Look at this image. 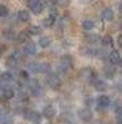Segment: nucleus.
<instances>
[{"instance_id":"obj_1","label":"nucleus","mask_w":122,"mask_h":124,"mask_svg":"<svg viewBox=\"0 0 122 124\" xmlns=\"http://www.w3.org/2000/svg\"><path fill=\"white\" fill-rule=\"evenodd\" d=\"M27 6L31 9V12L35 14V15L40 14L44 9V4H43L42 0H27Z\"/></svg>"},{"instance_id":"obj_2","label":"nucleus","mask_w":122,"mask_h":124,"mask_svg":"<svg viewBox=\"0 0 122 124\" xmlns=\"http://www.w3.org/2000/svg\"><path fill=\"white\" fill-rule=\"evenodd\" d=\"M46 81H47V84L50 85V88H52V89H56V88L61 86V78L55 73H50L48 71V76L46 77Z\"/></svg>"},{"instance_id":"obj_3","label":"nucleus","mask_w":122,"mask_h":124,"mask_svg":"<svg viewBox=\"0 0 122 124\" xmlns=\"http://www.w3.org/2000/svg\"><path fill=\"white\" fill-rule=\"evenodd\" d=\"M94 77H95V74H94V70H93V69H90V68L81 69L79 78H82V80H85V81H91Z\"/></svg>"},{"instance_id":"obj_4","label":"nucleus","mask_w":122,"mask_h":124,"mask_svg":"<svg viewBox=\"0 0 122 124\" xmlns=\"http://www.w3.org/2000/svg\"><path fill=\"white\" fill-rule=\"evenodd\" d=\"M109 105H110V99L107 96H99L97 99L98 111H103V109H106Z\"/></svg>"},{"instance_id":"obj_5","label":"nucleus","mask_w":122,"mask_h":124,"mask_svg":"<svg viewBox=\"0 0 122 124\" xmlns=\"http://www.w3.org/2000/svg\"><path fill=\"white\" fill-rule=\"evenodd\" d=\"M26 119L27 120H30L31 123H34V124H38L40 121V113L36 111H27L26 112Z\"/></svg>"},{"instance_id":"obj_6","label":"nucleus","mask_w":122,"mask_h":124,"mask_svg":"<svg viewBox=\"0 0 122 124\" xmlns=\"http://www.w3.org/2000/svg\"><path fill=\"white\" fill-rule=\"evenodd\" d=\"M78 116H79V119L82 121H88V120H91V117H93V112L88 108H82L78 112Z\"/></svg>"},{"instance_id":"obj_7","label":"nucleus","mask_w":122,"mask_h":124,"mask_svg":"<svg viewBox=\"0 0 122 124\" xmlns=\"http://www.w3.org/2000/svg\"><path fill=\"white\" fill-rule=\"evenodd\" d=\"M23 51H24L26 55H35V54H36V46H35V43H32V42H27V43L24 45Z\"/></svg>"},{"instance_id":"obj_8","label":"nucleus","mask_w":122,"mask_h":124,"mask_svg":"<svg viewBox=\"0 0 122 124\" xmlns=\"http://www.w3.org/2000/svg\"><path fill=\"white\" fill-rule=\"evenodd\" d=\"M107 59H109V62L111 65H117L119 62V59H121V57H119V53L117 50H113V51H110L107 54Z\"/></svg>"},{"instance_id":"obj_9","label":"nucleus","mask_w":122,"mask_h":124,"mask_svg":"<svg viewBox=\"0 0 122 124\" xmlns=\"http://www.w3.org/2000/svg\"><path fill=\"white\" fill-rule=\"evenodd\" d=\"M73 57L71 55H68V54H64V55H62V58H61V65L62 66H64V68H67V69H70L71 66H73Z\"/></svg>"},{"instance_id":"obj_10","label":"nucleus","mask_w":122,"mask_h":124,"mask_svg":"<svg viewBox=\"0 0 122 124\" xmlns=\"http://www.w3.org/2000/svg\"><path fill=\"white\" fill-rule=\"evenodd\" d=\"M101 16H102V19H103V20H106V22H111V20L114 19L113 9H111V8H105L103 11H102Z\"/></svg>"},{"instance_id":"obj_11","label":"nucleus","mask_w":122,"mask_h":124,"mask_svg":"<svg viewBox=\"0 0 122 124\" xmlns=\"http://www.w3.org/2000/svg\"><path fill=\"white\" fill-rule=\"evenodd\" d=\"M55 115H56V109H55L52 105H48V107H46V108L43 109V116H44L46 119H52Z\"/></svg>"},{"instance_id":"obj_12","label":"nucleus","mask_w":122,"mask_h":124,"mask_svg":"<svg viewBox=\"0 0 122 124\" xmlns=\"http://www.w3.org/2000/svg\"><path fill=\"white\" fill-rule=\"evenodd\" d=\"M51 70V66L47 62H38V68H36V73H48Z\"/></svg>"},{"instance_id":"obj_13","label":"nucleus","mask_w":122,"mask_h":124,"mask_svg":"<svg viewBox=\"0 0 122 124\" xmlns=\"http://www.w3.org/2000/svg\"><path fill=\"white\" fill-rule=\"evenodd\" d=\"M103 73L107 78H113L114 74H115V68H114V65H111V63H110V65H106L103 68Z\"/></svg>"},{"instance_id":"obj_14","label":"nucleus","mask_w":122,"mask_h":124,"mask_svg":"<svg viewBox=\"0 0 122 124\" xmlns=\"http://www.w3.org/2000/svg\"><path fill=\"white\" fill-rule=\"evenodd\" d=\"M94 88L98 92H105V90L107 89V85H106V82L102 81V80H95L94 81Z\"/></svg>"},{"instance_id":"obj_15","label":"nucleus","mask_w":122,"mask_h":124,"mask_svg":"<svg viewBox=\"0 0 122 124\" xmlns=\"http://www.w3.org/2000/svg\"><path fill=\"white\" fill-rule=\"evenodd\" d=\"M1 81L6 82L7 85L11 84V82L14 81V74L11 73V71H4V73H1Z\"/></svg>"},{"instance_id":"obj_16","label":"nucleus","mask_w":122,"mask_h":124,"mask_svg":"<svg viewBox=\"0 0 122 124\" xmlns=\"http://www.w3.org/2000/svg\"><path fill=\"white\" fill-rule=\"evenodd\" d=\"M55 22H56V18L50 14L48 16H46V18L43 19V26H44V27H51V26H54Z\"/></svg>"},{"instance_id":"obj_17","label":"nucleus","mask_w":122,"mask_h":124,"mask_svg":"<svg viewBox=\"0 0 122 124\" xmlns=\"http://www.w3.org/2000/svg\"><path fill=\"white\" fill-rule=\"evenodd\" d=\"M18 18L20 22H28L30 20V12H28L27 9H21V11H19Z\"/></svg>"},{"instance_id":"obj_18","label":"nucleus","mask_w":122,"mask_h":124,"mask_svg":"<svg viewBox=\"0 0 122 124\" xmlns=\"http://www.w3.org/2000/svg\"><path fill=\"white\" fill-rule=\"evenodd\" d=\"M3 37L6 38L7 40H15L18 35H16V32H15V31H12V30H4Z\"/></svg>"},{"instance_id":"obj_19","label":"nucleus","mask_w":122,"mask_h":124,"mask_svg":"<svg viewBox=\"0 0 122 124\" xmlns=\"http://www.w3.org/2000/svg\"><path fill=\"white\" fill-rule=\"evenodd\" d=\"M81 51H82V54L85 57H93V55H95V49H93V47H90V46L82 47V49H81Z\"/></svg>"},{"instance_id":"obj_20","label":"nucleus","mask_w":122,"mask_h":124,"mask_svg":"<svg viewBox=\"0 0 122 124\" xmlns=\"http://www.w3.org/2000/svg\"><path fill=\"white\" fill-rule=\"evenodd\" d=\"M94 26H95V23L93 22V20H90V19H86V20H83V23H82L83 30H86V31H91L93 28H94Z\"/></svg>"},{"instance_id":"obj_21","label":"nucleus","mask_w":122,"mask_h":124,"mask_svg":"<svg viewBox=\"0 0 122 124\" xmlns=\"http://www.w3.org/2000/svg\"><path fill=\"white\" fill-rule=\"evenodd\" d=\"M3 97L7 100H11L15 97V92H14V89H11V88H6V89L3 90Z\"/></svg>"},{"instance_id":"obj_22","label":"nucleus","mask_w":122,"mask_h":124,"mask_svg":"<svg viewBox=\"0 0 122 124\" xmlns=\"http://www.w3.org/2000/svg\"><path fill=\"white\" fill-rule=\"evenodd\" d=\"M50 45H51V38L50 37H40V39H39L40 47H48Z\"/></svg>"},{"instance_id":"obj_23","label":"nucleus","mask_w":122,"mask_h":124,"mask_svg":"<svg viewBox=\"0 0 122 124\" xmlns=\"http://www.w3.org/2000/svg\"><path fill=\"white\" fill-rule=\"evenodd\" d=\"M86 40H87L88 43H97V42L101 40V38H99V35H97V34H87L86 35Z\"/></svg>"},{"instance_id":"obj_24","label":"nucleus","mask_w":122,"mask_h":124,"mask_svg":"<svg viewBox=\"0 0 122 124\" xmlns=\"http://www.w3.org/2000/svg\"><path fill=\"white\" fill-rule=\"evenodd\" d=\"M111 108H113V112L115 113V115H119V113L122 112V102L117 100V101L113 102V107H111Z\"/></svg>"},{"instance_id":"obj_25","label":"nucleus","mask_w":122,"mask_h":124,"mask_svg":"<svg viewBox=\"0 0 122 124\" xmlns=\"http://www.w3.org/2000/svg\"><path fill=\"white\" fill-rule=\"evenodd\" d=\"M101 42H102V45H103L105 47L113 46V38L110 37V35H105V37L101 39Z\"/></svg>"},{"instance_id":"obj_26","label":"nucleus","mask_w":122,"mask_h":124,"mask_svg":"<svg viewBox=\"0 0 122 124\" xmlns=\"http://www.w3.org/2000/svg\"><path fill=\"white\" fill-rule=\"evenodd\" d=\"M28 37H30V34H28L27 31H23V32L18 34L16 39H18L19 42H28Z\"/></svg>"},{"instance_id":"obj_27","label":"nucleus","mask_w":122,"mask_h":124,"mask_svg":"<svg viewBox=\"0 0 122 124\" xmlns=\"http://www.w3.org/2000/svg\"><path fill=\"white\" fill-rule=\"evenodd\" d=\"M30 90H31V93H32L35 97H40L43 94V89H42V86H40V85H38V86L32 88V89H30Z\"/></svg>"},{"instance_id":"obj_28","label":"nucleus","mask_w":122,"mask_h":124,"mask_svg":"<svg viewBox=\"0 0 122 124\" xmlns=\"http://www.w3.org/2000/svg\"><path fill=\"white\" fill-rule=\"evenodd\" d=\"M27 32L30 35H38V34H40V27H38V26H31L27 30Z\"/></svg>"},{"instance_id":"obj_29","label":"nucleus","mask_w":122,"mask_h":124,"mask_svg":"<svg viewBox=\"0 0 122 124\" xmlns=\"http://www.w3.org/2000/svg\"><path fill=\"white\" fill-rule=\"evenodd\" d=\"M8 15V8L4 4H0V18H6Z\"/></svg>"},{"instance_id":"obj_30","label":"nucleus","mask_w":122,"mask_h":124,"mask_svg":"<svg viewBox=\"0 0 122 124\" xmlns=\"http://www.w3.org/2000/svg\"><path fill=\"white\" fill-rule=\"evenodd\" d=\"M7 65L9 66V68H16V65H18V61H16L15 58H12V57L9 55L8 59H7Z\"/></svg>"},{"instance_id":"obj_31","label":"nucleus","mask_w":122,"mask_h":124,"mask_svg":"<svg viewBox=\"0 0 122 124\" xmlns=\"http://www.w3.org/2000/svg\"><path fill=\"white\" fill-rule=\"evenodd\" d=\"M54 3L59 7H67L68 3H70V0H55Z\"/></svg>"},{"instance_id":"obj_32","label":"nucleus","mask_w":122,"mask_h":124,"mask_svg":"<svg viewBox=\"0 0 122 124\" xmlns=\"http://www.w3.org/2000/svg\"><path fill=\"white\" fill-rule=\"evenodd\" d=\"M95 55H97L98 58H105V57H106V51H105L103 49H98V50H95Z\"/></svg>"},{"instance_id":"obj_33","label":"nucleus","mask_w":122,"mask_h":124,"mask_svg":"<svg viewBox=\"0 0 122 124\" xmlns=\"http://www.w3.org/2000/svg\"><path fill=\"white\" fill-rule=\"evenodd\" d=\"M11 57L12 58H15L16 61H20V58H21V53H20V50H15V51H12V54H11Z\"/></svg>"},{"instance_id":"obj_34","label":"nucleus","mask_w":122,"mask_h":124,"mask_svg":"<svg viewBox=\"0 0 122 124\" xmlns=\"http://www.w3.org/2000/svg\"><path fill=\"white\" fill-rule=\"evenodd\" d=\"M19 76H20L21 80H24V81H28L30 80V77H28V73L27 70H20V73H19Z\"/></svg>"},{"instance_id":"obj_35","label":"nucleus","mask_w":122,"mask_h":124,"mask_svg":"<svg viewBox=\"0 0 122 124\" xmlns=\"http://www.w3.org/2000/svg\"><path fill=\"white\" fill-rule=\"evenodd\" d=\"M70 120H71L70 113H64V115H62V117H61V121H70Z\"/></svg>"},{"instance_id":"obj_36","label":"nucleus","mask_w":122,"mask_h":124,"mask_svg":"<svg viewBox=\"0 0 122 124\" xmlns=\"http://www.w3.org/2000/svg\"><path fill=\"white\" fill-rule=\"evenodd\" d=\"M1 124H14V123H12V120H9V119L7 117V119H4V120L1 121Z\"/></svg>"},{"instance_id":"obj_37","label":"nucleus","mask_w":122,"mask_h":124,"mask_svg":"<svg viewBox=\"0 0 122 124\" xmlns=\"http://www.w3.org/2000/svg\"><path fill=\"white\" fill-rule=\"evenodd\" d=\"M91 104H93V99H90V97H88V99H86V105L90 107Z\"/></svg>"},{"instance_id":"obj_38","label":"nucleus","mask_w":122,"mask_h":124,"mask_svg":"<svg viewBox=\"0 0 122 124\" xmlns=\"http://www.w3.org/2000/svg\"><path fill=\"white\" fill-rule=\"evenodd\" d=\"M118 46H119V47H122V34L118 37Z\"/></svg>"},{"instance_id":"obj_39","label":"nucleus","mask_w":122,"mask_h":124,"mask_svg":"<svg viewBox=\"0 0 122 124\" xmlns=\"http://www.w3.org/2000/svg\"><path fill=\"white\" fill-rule=\"evenodd\" d=\"M119 11H121V12H122V3L119 4Z\"/></svg>"},{"instance_id":"obj_40","label":"nucleus","mask_w":122,"mask_h":124,"mask_svg":"<svg viewBox=\"0 0 122 124\" xmlns=\"http://www.w3.org/2000/svg\"><path fill=\"white\" fill-rule=\"evenodd\" d=\"M118 63H119V65H121V68H122V58L119 59V62H118Z\"/></svg>"},{"instance_id":"obj_41","label":"nucleus","mask_w":122,"mask_h":124,"mask_svg":"<svg viewBox=\"0 0 122 124\" xmlns=\"http://www.w3.org/2000/svg\"><path fill=\"white\" fill-rule=\"evenodd\" d=\"M95 124H103V123H95Z\"/></svg>"}]
</instances>
